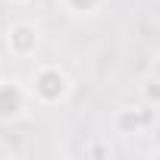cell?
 Wrapping results in <instances>:
<instances>
[{
    "instance_id": "obj_1",
    "label": "cell",
    "mask_w": 160,
    "mask_h": 160,
    "mask_svg": "<svg viewBox=\"0 0 160 160\" xmlns=\"http://www.w3.org/2000/svg\"><path fill=\"white\" fill-rule=\"evenodd\" d=\"M25 91L41 107H60L72 94V78L57 63H38L28 75V82H25Z\"/></svg>"
},
{
    "instance_id": "obj_8",
    "label": "cell",
    "mask_w": 160,
    "mask_h": 160,
    "mask_svg": "<svg viewBox=\"0 0 160 160\" xmlns=\"http://www.w3.org/2000/svg\"><path fill=\"white\" fill-rule=\"evenodd\" d=\"M10 3H16V7H22V3H28V0H10Z\"/></svg>"
},
{
    "instance_id": "obj_4",
    "label": "cell",
    "mask_w": 160,
    "mask_h": 160,
    "mask_svg": "<svg viewBox=\"0 0 160 160\" xmlns=\"http://www.w3.org/2000/svg\"><path fill=\"white\" fill-rule=\"evenodd\" d=\"M148 119L151 116L141 107H119L113 113V129H116V135H141L148 129Z\"/></svg>"
},
{
    "instance_id": "obj_5",
    "label": "cell",
    "mask_w": 160,
    "mask_h": 160,
    "mask_svg": "<svg viewBox=\"0 0 160 160\" xmlns=\"http://www.w3.org/2000/svg\"><path fill=\"white\" fill-rule=\"evenodd\" d=\"M60 10L72 19H85V16H94L101 7H104V0H57Z\"/></svg>"
},
{
    "instance_id": "obj_2",
    "label": "cell",
    "mask_w": 160,
    "mask_h": 160,
    "mask_svg": "<svg viewBox=\"0 0 160 160\" xmlns=\"http://www.w3.org/2000/svg\"><path fill=\"white\" fill-rule=\"evenodd\" d=\"M0 44L7 47L10 57H16V60H28V57H35V50H38V44H41V32H38L35 22H28V19H16V22H10L7 38L0 41Z\"/></svg>"
},
{
    "instance_id": "obj_3",
    "label": "cell",
    "mask_w": 160,
    "mask_h": 160,
    "mask_svg": "<svg viewBox=\"0 0 160 160\" xmlns=\"http://www.w3.org/2000/svg\"><path fill=\"white\" fill-rule=\"evenodd\" d=\"M32 98L22 82L16 78H0V122H16L25 116Z\"/></svg>"
},
{
    "instance_id": "obj_6",
    "label": "cell",
    "mask_w": 160,
    "mask_h": 160,
    "mask_svg": "<svg viewBox=\"0 0 160 160\" xmlns=\"http://www.w3.org/2000/svg\"><path fill=\"white\" fill-rule=\"evenodd\" d=\"M157 82H154V78H148V82H144V98H148V107H154L157 104V88H154Z\"/></svg>"
},
{
    "instance_id": "obj_9",
    "label": "cell",
    "mask_w": 160,
    "mask_h": 160,
    "mask_svg": "<svg viewBox=\"0 0 160 160\" xmlns=\"http://www.w3.org/2000/svg\"><path fill=\"white\" fill-rule=\"evenodd\" d=\"M0 50H3V44H0Z\"/></svg>"
},
{
    "instance_id": "obj_7",
    "label": "cell",
    "mask_w": 160,
    "mask_h": 160,
    "mask_svg": "<svg viewBox=\"0 0 160 160\" xmlns=\"http://www.w3.org/2000/svg\"><path fill=\"white\" fill-rule=\"evenodd\" d=\"M3 157H13V151H10L7 141H0V160H3Z\"/></svg>"
}]
</instances>
